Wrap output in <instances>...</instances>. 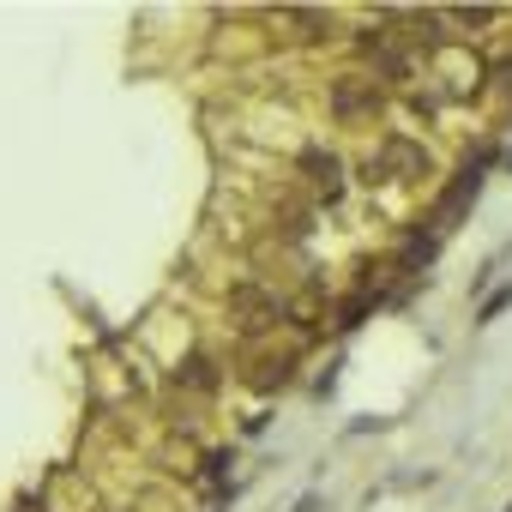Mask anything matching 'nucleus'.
<instances>
[{
	"label": "nucleus",
	"instance_id": "obj_3",
	"mask_svg": "<svg viewBox=\"0 0 512 512\" xmlns=\"http://www.w3.org/2000/svg\"><path fill=\"white\" fill-rule=\"evenodd\" d=\"M380 85L368 79V73H344V79H332V115L338 121H374L380 115Z\"/></svg>",
	"mask_w": 512,
	"mask_h": 512
},
{
	"label": "nucleus",
	"instance_id": "obj_2",
	"mask_svg": "<svg viewBox=\"0 0 512 512\" xmlns=\"http://www.w3.org/2000/svg\"><path fill=\"white\" fill-rule=\"evenodd\" d=\"M488 163H494V151H482L476 163H464L452 181H446V193H440V205H434V229H452L470 205H476V193H482V175H488Z\"/></svg>",
	"mask_w": 512,
	"mask_h": 512
},
{
	"label": "nucleus",
	"instance_id": "obj_1",
	"mask_svg": "<svg viewBox=\"0 0 512 512\" xmlns=\"http://www.w3.org/2000/svg\"><path fill=\"white\" fill-rule=\"evenodd\" d=\"M428 169H434V157H428L416 139L392 133V139H380V151L362 163V181H422Z\"/></svg>",
	"mask_w": 512,
	"mask_h": 512
},
{
	"label": "nucleus",
	"instance_id": "obj_11",
	"mask_svg": "<svg viewBox=\"0 0 512 512\" xmlns=\"http://www.w3.org/2000/svg\"><path fill=\"white\" fill-rule=\"evenodd\" d=\"M229 464H235L229 452H211V458H205V476H211V482H223V476H229Z\"/></svg>",
	"mask_w": 512,
	"mask_h": 512
},
{
	"label": "nucleus",
	"instance_id": "obj_4",
	"mask_svg": "<svg viewBox=\"0 0 512 512\" xmlns=\"http://www.w3.org/2000/svg\"><path fill=\"white\" fill-rule=\"evenodd\" d=\"M302 169H308V181H314V193H320L326 205L344 193V163H338L332 151H302Z\"/></svg>",
	"mask_w": 512,
	"mask_h": 512
},
{
	"label": "nucleus",
	"instance_id": "obj_7",
	"mask_svg": "<svg viewBox=\"0 0 512 512\" xmlns=\"http://www.w3.org/2000/svg\"><path fill=\"white\" fill-rule=\"evenodd\" d=\"M175 380H187V386H199V392H211V386H217V368H211V356H187Z\"/></svg>",
	"mask_w": 512,
	"mask_h": 512
},
{
	"label": "nucleus",
	"instance_id": "obj_14",
	"mask_svg": "<svg viewBox=\"0 0 512 512\" xmlns=\"http://www.w3.org/2000/svg\"><path fill=\"white\" fill-rule=\"evenodd\" d=\"M506 512H512V506H506Z\"/></svg>",
	"mask_w": 512,
	"mask_h": 512
},
{
	"label": "nucleus",
	"instance_id": "obj_12",
	"mask_svg": "<svg viewBox=\"0 0 512 512\" xmlns=\"http://www.w3.org/2000/svg\"><path fill=\"white\" fill-rule=\"evenodd\" d=\"M494 79H500V91H512V55H506L500 67H494Z\"/></svg>",
	"mask_w": 512,
	"mask_h": 512
},
{
	"label": "nucleus",
	"instance_id": "obj_13",
	"mask_svg": "<svg viewBox=\"0 0 512 512\" xmlns=\"http://www.w3.org/2000/svg\"><path fill=\"white\" fill-rule=\"evenodd\" d=\"M290 512H320V494H302V500H296Z\"/></svg>",
	"mask_w": 512,
	"mask_h": 512
},
{
	"label": "nucleus",
	"instance_id": "obj_9",
	"mask_svg": "<svg viewBox=\"0 0 512 512\" xmlns=\"http://www.w3.org/2000/svg\"><path fill=\"white\" fill-rule=\"evenodd\" d=\"M446 19H452V25H464V31H470V25H494V19H500V13H494V7H452V13H446Z\"/></svg>",
	"mask_w": 512,
	"mask_h": 512
},
{
	"label": "nucleus",
	"instance_id": "obj_8",
	"mask_svg": "<svg viewBox=\"0 0 512 512\" xmlns=\"http://www.w3.org/2000/svg\"><path fill=\"white\" fill-rule=\"evenodd\" d=\"M506 308H512V284H500V290H494V296L482 302V314H476V326H494V320H500Z\"/></svg>",
	"mask_w": 512,
	"mask_h": 512
},
{
	"label": "nucleus",
	"instance_id": "obj_10",
	"mask_svg": "<svg viewBox=\"0 0 512 512\" xmlns=\"http://www.w3.org/2000/svg\"><path fill=\"white\" fill-rule=\"evenodd\" d=\"M362 314H368V296H356V302H344V314H338L332 326H338V332H356V326H362Z\"/></svg>",
	"mask_w": 512,
	"mask_h": 512
},
{
	"label": "nucleus",
	"instance_id": "obj_5",
	"mask_svg": "<svg viewBox=\"0 0 512 512\" xmlns=\"http://www.w3.org/2000/svg\"><path fill=\"white\" fill-rule=\"evenodd\" d=\"M290 374H296V356L284 350V356H266V362H260V368H253L247 380H253V386H260V392H278V386H290Z\"/></svg>",
	"mask_w": 512,
	"mask_h": 512
},
{
	"label": "nucleus",
	"instance_id": "obj_6",
	"mask_svg": "<svg viewBox=\"0 0 512 512\" xmlns=\"http://www.w3.org/2000/svg\"><path fill=\"white\" fill-rule=\"evenodd\" d=\"M374 79L410 85V79H416V55H404V49H380V55H374Z\"/></svg>",
	"mask_w": 512,
	"mask_h": 512
}]
</instances>
